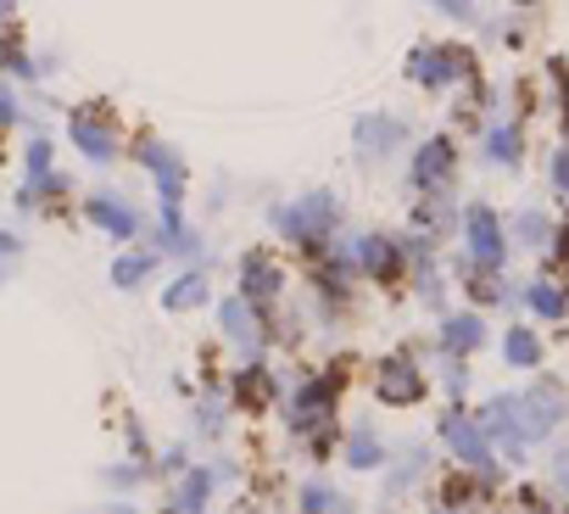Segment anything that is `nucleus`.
<instances>
[{
	"label": "nucleus",
	"mask_w": 569,
	"mask_h": 514,
	"mask_svg": "<svg viewBox=\"0 0 569 514\" xmlns=\"http://www.w3.org/2000/svg\"><path fill=\"white\" fill-rule=\"evenodd\" d=\"M346 386H352V363H346V358H330L324 369L291 374V386H284V398H279L284 442L302 448L308 436L330 431V425H335V409H341V398H346Z\"/></svg>",
	"instance_id": "1"
},
{
	"label": "nucleus",
	"mask_w": 569,
	"mask_h": 514,
	"mask_svg": "<svg viewBox=\"0 0 569 514\" xmlns=\"http://www.w3.org/2000/svg\"><path fill=\"white\" fill-rule=\"evenodd\" d=\"M268 229L313 264V257H324L346 235V207H341L335 191H308V196H291V202H273Z\"/></svg>",
	"instance_id": "2"
},
{
	"label": "nucleus",
	"mask_w": 569,
	"mask_h": 514,
	"mask_svg": "<svg viewBox=\"0 0 569 514\" xmlns=\"http://www.w3.org/2000/svg\"><path fill=\"white\" fill-rule=\"evenodd\" d=\"M436 448L447 453V464H453V470H469V475L492 481L497 492H508L514 470H508V464L497 459V448H492V436L480 431V420L469 414V403H447V409H442V425H436Z\"/></svg>",
	"instance_id": "3"
},
{
	"label": "nucleus",
	"mask_w": 569,
	"mask_h": 514,
	"mask_svg": "<svg viewBox=\"0 0 569 514\" xmlns=\"http://www.w3.org/2000/svg\"><path fill=\"white\" fill-rule=\"evenodd\" d=\"M424 358H431V341H402V347H391V352H380L369 363V386H374V403L380 409L407 414V409H418L424 398L436 392V380H431V369H424Z\"/></svg>",
	"instance_id": "4"
},
{
	"label": "nucleus",
	"mask_w": 569,
	"mask_h": 514,
	"mask_svg": "<svg viewBox=\"0 0 569 514\" xmlns=\"http://www.w3.org/2000/svg\"><path fill=\"white\" fill-rule=\"evenodd\" d=\"M475 420H480V431L492 436V448H497V459L508 464V470H530V459H536V442H530V425H525V403H519V386L508 392H486L475 409H469Z\"/></svg>",
	"instance_id": "5"
},
{
	"label": "nucleus",
	"mask_w": 569,
	"mask_h": 514,
	"mask_svg": "<svg viewBox=\"0 0 569 514\" xmlns=\"http://www.w3.org/2000/svg\"><path fill=\"white\" fill-rule=\"evenodd\" d=\"M436 459H442V448H436V442L396 436V442H391V464L374 475V481H380V497H385V503L418 497L424 486H431V481L442 475V470H436Z\"/></svg>",
	"instance_id": "6"
},
{
	"label": "nucleus",
	"mask_w": 569,
	"mask_h": 514,
	"mask_svg": "<svg viewBox=\"0 0 569 514\" xmlns=\"http://www.w3.org/2000/svg\"><path fill=\"white\" fill-rule=\"evenodd\" d=\"M519 403H525V425H530V442L536 453H547L558 436H569V386L558 374H536L519 386Z\"/></svg>",
	"instance_id": "7"
},
{
	"label": "nucleus",
	"mask_w": 569,
	"mask_h": 514,
	"mask_svg": "<svg viewBox=\"0 0 569 514\" xmlns=\"http://www.w3.org/2000/svg\"><path fill=\"white\" fill-rule=\"evenodd\" d=\"M346 251H352V264H358L363 286L396 291V286H407V275H413L407 251H402V235H391V229H363V235H346Z\"/></svg>",
	"instance_id": "8"
},
{
	"label": "nucleus",
	"mask_w": 569,
	"mask_h": 514,
	"mask_svg": "<svg viewBox=\"0 0 569 514\" xmlns=\"http://www.w3.org/2000/svg\"><path fill=\"white\" fill-rule=\"evenodd\" d=\"M235 291L246 302H257L262 313H273L284 302V291H291V269H284V257L273 246H246L235 257Z\"/></svg>",
	"instance_id": "9"
},
{
	"label": "nucleus",
	"mask_w": 569,
	"mask_h": 514,
	"mask_svg": "<svg viewBox=\"0 0 569 514\" xmlns=\"http://www.w3.org/2000/svg\"><path fill=\"white\" fill-rule=\"evenodd\" d=\"M458 168H464V152L453 135H431L418 141V152L407 157V191L424 202V196H453L458 185Z\"/></svg>",
	"instance_id": "10"
},
{
	"label": "nucleus",
	"mask_w": 569,
	"mask_h": 514,
	"mask_svg": "<svg viewBox=\"0 0 569 514\" xmlns=\"http://www.w3.org/2000/svg\"><path fill=\"white\" fill-rule=\"evenodd\" d=\"M458 240H464V246H458L464 257L492 264V269H508V257H514V246H508V218H503L492 202H469V207H464Z\"/></svg>",
	"instance_id": "11"
},
{
	"label": "nucleus",
	"mask_w": 569,
	"mask_h": 514,
	"mask_svg": "<svg viewBox=\"0 0 569 514\" xmlns=\"http://www.w3.org/2000/svg\"><path fill=\"white\" fill-rule=\"evenodd\" d=\"M284 386H291V374L273 369L268 358H240L229 369V403H235V414H268V409H279Z\"/></svg>",
	"instance_id": "12"
},
{
	"label": "nucleus",
	"mask_w": 569,
	"mask_h": 514,
	"mask_svg": "<svg viewBox=\"0 0 569 514\" xmlns=\"http://www.w3.org/2000/svg\"><path fill=\"white\" fill-rule=\"evenodd\" d=\"M68 141H73V152H79L84 163H95V168H112V163L123 157L117 117H112L106 106H95V101L68 112Z\"/></svg>",
	"instance_id": "13"
},
{
	"label": "nucleus",
	"mask_w": 569,
	"mask_h": 514,
	"mask_svg": "<svg viewBox=\"0 0 569 514\" xmlns=\"http://www.w3.org/2000/svg\"><path fill=\"white\" fill-rule=\"evenodd\" d=\"M407 84H418V90H436V95H447V90H458L464 79H469V56H464V45H442V40H424V45H413L407 51Z\"/></svg>",
	"instance_id": "14"
},
{
	"label": "nucleus",
	"mask_w": 569,
	"mask_h": 514,
	"mask_svg": "<svg viewBox=\"0 0 569 514\" xmlns=\"http://www.w3.org/2000/svg\"><path fill=\"white\" fill-rule=\"evenodd\" d=\"M218 336H224V347H235L240 358H268V352H273V347H268V313H262L257 302H246L240 291L218 297Z\"/></svg>",
	"instance_id": "15"
},
{
	"label": "nucleus",
	"mask_w": 569,
	"mask_h": 514,
	"mask_svg": "<svg viewBox=\"0 0 569 514\" xmlns=\"http://www.w3.org/2000/svg\"><path fill=\"white\" fill-rule=\"evenodd\" d=\"M486 347H497V336H492V325H486L480 308L464 302V308H453V313L436 319L431 358H475V352H486Z\"/></svg>",
	"instance_id": "16"
},
{
	"label": "nucleus",
	"mask_w": 569,
	"mask_h": 514,
	"mask_svg": "<svg viewBox=\"0 0 569 514\" xmlns=\"http://www.w3.org/2000/svg\"><path fill=\"white\" fill-rule=\"evenodd\" d=\"M407 141H413V128H407V117H396V112H363V117L352 123L358 163H391Z\"/></svg>",
	"instance_id": "17"
},
{
	"label": "nucleus",
	"mask_w": 569,
	"mask_h": 514,
	"mask_svg": "<svg viewBox=\"0 0 569 514\" xmlns=\"http://www.w3.org/2000/svg\"><path fill=\"white\" fill-rule=\"evenodd\" d=\"M235 420H240V414H235V403H229V380L207 374L196 392H190V436H196V442H224Z\"/></svg>",
	"instance_id": "18"
},
{
	"label": "nucleus",
	"mask_w": 569,
	"mask_h": 514,
	"mask_svg": "<svg viewBox=\"0 0 569 514\" xmlns=\"http://www.w3.org/2000/svg\"><path fill=\"white\" fill-rule=\"evenodd\" d=\"M84 218H90L106 240H117V246H128V240L146 235V213H139L123 191H90V196H84Z\"/></svg>",
	"instance_id": "19"
},
{
	"label": "nucleus",
	"mask_w": 569,
	"mask_h": 514,
	"mask_svg": "<svg viewBox=\"0 0 569 514\" xmlns=\"http://www.w3.org/2000/svg\"><path fill=\"white\" fill-rule=\"evenodd\" d=\"M391 464V436L374 425V420H352L341 431V470L352 475H380Z\"/></svg>",
	"instance_id": "20"
},
{
	"label": "nucleus",
	"mask_w": 569,
	"mask_h": 514,
	"mask_svg": "<svg viewBox=\"0 0 569 514\" xmlns=\"http://www.w3.org/2000/svg\"><path fill=\"white\" fill-rule=\"evenodd\" d=\"M497 358H503V369H514V374H541V369H547V336H541L530 319H514V325L497 336Z\"/></svg>",
	"instance_id": "21"
},
{
	"label": "nucleus",
	"mask_w": 569,
	"mask_h": 514,
	"mask_svg": "<svg viewBox=\"0 0 569 514\" xmlns=\"http://www.w3.org/2000/svg\"><path fill=\"white\" fill-rule=\"evenodd\" d=\"M157 275H163V251H152V246H123L106 264L112 291H146Z\"/></svg>",
	"instance_id": "22"
},
{
	"label": "nucleus",
	"mask_w": 569,
	"mask_h": 514,
	"mask_svg": "<svg viewBox=\"0 0 569 514\" xmlns=\"http://www.w3.org/2000/svg\"><path fill=\"white\" fill-rule=\"evenodd\" d=\"M552 207H541V202H525V207H514L508 213V246L514 251H530V257H541L547 251V240H552Z\"/></svg>",
	"instance_id": "23"
},
{
	"label": "nucleus",
	"mask_w": 569,
	"mask_h": 514,
	"mask_svg": "<svg viewBox=\"0 0 569 514\" xmlns=\"http://www.w3.org/2000/svg\"><path fill=\"white\" fill-rule=\"evenodd\" d=\"M458 218H464V207H458L453 196H424V202H413V235L436 240V246L458 240Z\"/></svg>",
	"instance_id": "24"
},
{
	"label": "nucleus",
	"mask_w": 569,
	"mask_h": 514,
	"mask_svg": "<svg viewBox=\"0 0 569 514\" xmlns=\"http://www.w3.org/2000/svg\"><path fill=\"white\" fill-rule=\"evenodd\" d=\"M480 157L492 163V168H519L525 163V123L519 117H497V123H486V135H480Z\"/></svg>",
	"instance_id": "25"
},
{
	"label": "nucleus",
	"mask_w": 569,
	"mask_h": 514,
	"mask_svg": "<svg viewBox=\"0 0 569 514\" xmlns=\"http://www.w3.org/2000/svg\"><path fill=\"white\" fill-rule=\"evenodd\" d=\"M213 264H196V269H179L174 280H168V291H163V308L168 313H196V308H207L213 302V275H207Z\"/></svg>",
	"instance_id": "26"
},
{
	"label": "nucleus",
	"mask_w": 569,
	"mask_h": 514,
	"mask_svg": "<svg viewBox=\"0 0 569 514\" xmlns=\"http://www.w3.org/2000/svg\"><path fill=\"white\" fill-rule=\"evenodd\" d=\"M525 313H530L536 325H563V319H569V286H563L558 275H536V280L525 286Z\"/></svg>",
	"instance_id": "27"
},
{
	"label": "nucleus",
	"mask_w": 569,
	"mask_h": 514,
	"mask_svg": "<svg viewBox=\"0 0 569 514\" xmlns=\"http://www.w3.org/2000/svg\"><path fill=\"white\" fill-rule=\"evenodd\" d=\"M407 286H413V302L424 308V313H453V275H447V264H424V269H413L407 275Z\"/></svg>",
	"instance_id": "28"
},
{
	"label": "nucleus",
	"mask_w": 569,
	"mask_h": 514,
	"mask_svg": "<svg viewBox=\"0 0 569 514\" xmlns=\"http://www.w3.org/2000/svg\"><path fill=\"white\" fill-rule=\"evenodd\" d=\"M95 481H101L106 497H134V492H146V486L157 481V470L139 464V459H112V464L95 470Z\"/></svg>",
	"instance_id": "29"
},
{
	"label": "nucleus",
	"mask_w": 569,
	"mask_h": 514,
	"mask_svg": "<svg viewBox=\"0 0 569 514\" xmlns=\"http://www.w3.org/2000/svg\"><path fill=\"white\" fill-rule=\"evenodd\" d=\"M51 68H56V62H51V56H34L18 34H0V73H12L18 84H40Z\"/></svg>",
	"instance_id": "30"
},
{
	"label": "nucleus",
	"mask_w": 569,
	"mask_h": 514,
	"mask_svg": "<svg viewBox=\"0 0 569 514\" xmlns=\"http://www.w3.org/2000/svg\"><path fill=\"white\" fill-rule=\"evenodd\" d=\"M297 514H352V503H346V492L330 475H308L297 486Z\"/></svg>",
	"instance_id": "31"
},
{
	"label": "nucleus",
	"mask_w": 569,
	"mask_h": 514,
	"mask_svg": "<svg viewBox=\"0 0 569 514\" xmlns=\"http://www.w3.org/2000/svg\"><path fill=\"white\" fill-rule=\"evenodd\" d=\"M436 369H431V380H436V392L447 398V403H469V392H475V369H469V358H431Z\"/></svg>",
	"instance_id": "32"
},
{
	"label": "nucleus",
	"mask_w": 569,
	"mask_h": 514,
	"mask_svg": "<svg viewBox=\"0 0 569 514\" xmlns=\"http://www.w3.org/2000/svg\"><path fill=\"white\" fill-rule=\"evenodd\" d=\"M541 486L552 492V503L569 514V436H558L547 448V464H541Z\"/></svg>",
	"instance_id": "33"
},
{
	"label": "nucleus",
	"mask_w": 569,
	"mask_h": 514,
	"mask_svg": "<svg viewBox=\"0 0 569 514\" xmlns=\"http://www.w3.org/2000/svg\"><path fill=\"white\" fill-rule=\"evenodd\" d=\"M45 174H56V146L45 135H29L23 141V179H45Z\"/></svg>",
	"instance_id": "34"
},
{
	"label": "nucleus",
	"mask_w": 569,
	"mask_h": 514,
	"mask_svg": "<svg viewBox=\"0 0 569 514\" xmlns=\"http://www.w3.org/2000/svg\"><path fill=\"white\" fill-rule=\"evenodd\" d=\"M196 464V453H190V442H168V448H157V459H152V470H157V481H179L185 470Z\"/></svg>",
	"instance_id": "35"
},
{
	"label": "nucleus",
	"mask_w": 569,
	"mask_h": 514,
	"mask_svg": "<svg viewBox=\"0 0 569 514\" xmlns=\"http://www.w3.org/2000/svg\"><path fill=\"white\" fill-rule=\"evenodd\" d=\"M563 269H569V218L552 224V240L541 251V275H563Z\"/></svg>",
	"instance_id": "36"
},
{
	"label": "nucleus",
	"mask_w": 569,
	"mask_h": 514,
	"mask_svg": "<svg viewBox=\"0 0 569 514\" xmlns=\"http://www.w3.org/2000/svg\"><path fill=\"white\" fill-rule=\"evenodd\" d=\"M123 442H128V459H139V464L157 459V442H152V431H146V420H139V414L123 420Z\"/></svg>",
	"instance_id": "37"
},
{
	"label": "nucleus",
	"mask_w": 569,
	"mask_h": 514,
	"mask_svg": "<svg viewBox=\"0 0 569 514\" xmlns=\"http://www.w3.org/2000/svg\"><path fill=\"white\" fill-rule=\"evenodd\" d=\"M18 264H23V235L0 224V286L12 280V269H18Z\"/></svg>",
	"instance_id": "38"
},
{
	"label": "nucleus",
	"mask_w": 569,
	"mask_h": 514,
	"mask_svg": "<svg viewBox=\"0 0 569 514\" xmlns=\"http://www.w3.org/2000/svg\"><path fill=\"white\" fill-rule=\"evenodd\" d=\"M12 123H34V112L23 106V95L12 84H0V128H12Z\"/></svg>",
	"instance_id": "39"
},
{
	"label": "nucleus",
	"mask_w": 569,
	"mask_h": 514,
	"mask_svg": "<svg viewBox=\"0 0 569 514\" xmlns=\"http://www.w3.org/2000/svg\"><path fill=\"white\" fill-rule=\"evenodd\" d=\"M547 185H552V196L569 202V146H552V157H547Z\"/></svg>",
	"instance_id": "40"
},
{
	"label": "nucleus",
	"mask_w": 569,
	"mask_h": 514,
	"mask_svg": "<svg viewBox=\"0 0 569 514\" xmlns=\"http://www.w3.org/2000/svg\"><path fill=\"white\" fill-rule=\"evenodd\" d=\"M240 475H246V464H240V459H229V453H224V459H213V481H218V492H224V486H240Z\"/></svg>",
	"instance_id": "41"
},
{
	"label": "nucleus",
	"mask_w": 569,
	"mask_h": 514,
	"mask_svg": "<svg viewBox=\"0 0 569 514\" xmlns=\"http://www.w3.org/2000/svg\"><path fill=\"white\" fill-rule=\"evenodd\" d=\"M480 106H486V112H497V90H480ZM453 117H458V123H464V128H475V123H480V117H475V106H469V101H458V106H453Z\"/></svg>",
	"instance_id": "42"
},
{
	"label": "nucleus",
	"mask_w": 569,
	"mask_h": 514,
	"mask_svg": "<svg viewBox=\"0 0 569 514\" xmlns=\"http://www.w3.org/2000/svg\"><path fill=\"white\" fill-rule=\"evenodd\" d=\"M436 12H447L453 23H475V0H431Z\"/></svg>",
	"instance_id": "43"
},
{
	"label": "nucleus",
	"mask_w": 569,
	"mask_h": 514,
	"mask_svg": "<svg viewBox=\"0 0 569 514\" xmlns=\"http://www.w3.org/2000/svg\"><path fill=\"white\" fill-rule=\"evenodd\" d=\"M79 514H146L134 497H106V503H95V508H79Z\"/></svg>",
	"instance_id": "44"
},
{
	"label": "nucleus",
	"mask_w": 569,
	"mask_h": 514,
	"mask_svg": "<svg viewBox=\"0 0 569 514\" xmlns=\"http://www.w3.org/2000/svg\"><path fill=\"white\" fill-rule=\"evenodd\" d=\"M12 12H18V0H0V23H7Z\"/></svg>",
	"instance_id": "45"
},
{
	"label": "nucleus",
	"mask_w": 569,
	"mask_h": 514,
	"mask_svg": "<svg viewBox=\"0 0 569 514\" xmlns=\"http://www.w3.org/2000/svg\"><path fill=\"white\" fill-rule=\"evenodd\" d=\"M514 7H519V12H536V7H541V0H514Z\"/></svg>",
	"instance_id": "46"
},
{
	"label": "nucleus",
	"mask_w": 569,
	"mask_h": 514,
	"mask_svg": "<svg viewBox=\"0 0 569 514\" xmlns=\"http://www.w3.org/2000/svg\"><path fill=\"white\" fill-rule=\"evenodd\" d=\"M431 514H447V508H431Z\"/></svg>",
	"instance_id": "47"
},
{
	"label": "nucleus",
	"mask_w": 569,
	"mask_h": 514,
	"mask_svg": "<svg viewBox=\"0 0 569 514\" xmlns=\"http://www.w3.org/2000/svg\"><path fill=\"white\" fill-rule=\"evenodd\" d=\"M352 514H358V508H352Z\"/></svg>",
	"instance_id": "48"
}]
</instances>
